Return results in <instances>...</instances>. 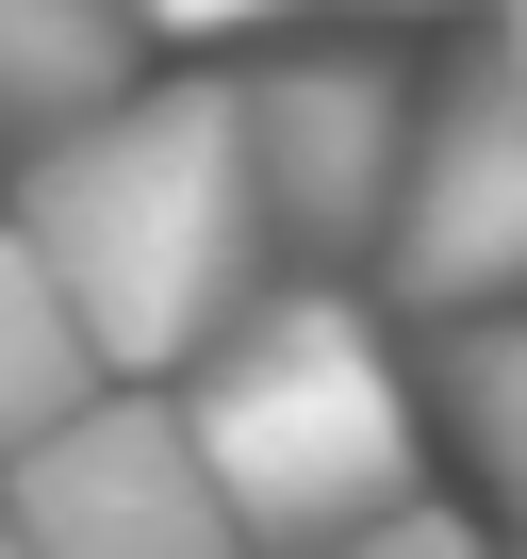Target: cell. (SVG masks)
Instances as JSON below:
<instances>
[{
	"instance_id": "obj_1",
	"label": "cell",
	"mask_w": 527,
	"mask_h": 559,
	"mask_svg": "<svg viewBox=\"0 0 527 559\" xmlns=\"http://www.w3.org/2000/svg\"><path fill=\"white\" fill-rule=\"evenodd\" d=\"M0 230L50 263V297L83 313L99 379H149V395L198 379V346L264 297V263H281V247H264V198H247L231 83H149L99 132L34 148Z\"/></svg>"
},
{
	"instance_id": "obj_2",
	"label": "cell",
	"mask_w": 527,
	"mask_h": 559,
	"mask_svg": "<svg viewBox=\"0 0 527 559\" xmlns=\"http://www.w3.org/2000/svg\"><path fill=\"white\" fill-rule=\"evenodd\" d=\"M165 395H181L198 477L247 559H330L347 526L412 510V379L347 280H264Z\"/></svg>"
},
{
	"instance_id": "obj_3",
	"label": "cell",
	"mask_w": 527,
	"mask_h": 559,
	"mask_svg": "<svg viewBox=\"0 0 527 559\" xmlns=\"http://www.w3.org/2000/svg\"><path fill=\"white\" fill-rule=\"evenodd\" d=\"M247 116V198H264V247L281 263H379L396 247V181H412V132H429V83H396L379 50H281L231 83Z\"/></svg>"
},
{
	"instance_id": "obj_4",
	"label": "cell",
	"mask_w": 527,
	"mask_h": 559,
	"mask_svg": "<svg viewBox=\"0 0 527 559\" xmlns=\"http://www.w3.org/2000/svg\"><path fill=\"white\" fill-rule=\"evenodd\" d=\"M0 526H17L34 559H247L231 510H214V477H198L181 395H149V379L83 395L17 477H0Z\"/></svg>"
},
{
	"instance_id": "obj_5",
	"label": "cell",
	"mask_w": 527,
	"mask_h": 559,
	"mask_svg": "<svg viewBox=\"0 0 527 559\" xmlns=\"http://www.w3.org/2000/svg\"><path fill=\"white\" fill-rule=\"evenodd\" d=\"M396 297L478 330V313H527V83L478 50L461 83H429V132H412V181H396Z\"/></svg>"
},
{
	"instance_id": "obj_6",
	"label": "cell",
	"mask_w": 527,
	"mask_h": 559,
	"mask_svg": "<svg viewBox=\"0 0 527 559\" xmlns=\"http://www.w3.org/2000/svg\"><path fill=\"white\" fill-rule=\"evenodd\" d=\"M132 50H149L132 0H0V132H17V148L99 132L116 99H149Z\"/></svg>"
},
{
	"instance_id": "obj_7",
	"label": "cell",
	"mask_w": 527,
	"mask_h": 559,
	"mask_svg": "<svg viewBox=\"0 0 527 559\" xmlns=\"http://www.w3.org/2000/svg\"><path fill=\"white\" fill-rule=\"evenodd\" d=\"M83 395H116V379H99V346H83V313L50 297V263L0 230V477H17Z\"/></svg>"
},
{
	"instance_id": "obj_8",
	"label": "cell",
	"mask_w": 527,
	"mask_h": 559,
	"mask_svg": "<svg viewBox=\"0 0 527 559\" xmlns=\"http://www.w3.org/2000/svg\"><path fill=\"white\" fill-rule=\"evenodd\" d=\"M445 444H461V461H478V493L527 526V313L445 330Z\"/></svg>"
},
{
	"instance_id": "obj_9",
	"label": "cell",
	"mask_w": 527,
	"mask_h": 559,
	"mask_svg": "<svg viewBox=\"0 0 527 559\" xmlns=\"http://www.w3.org/2000/svg\"><path fill=\"white\" fill-rule=\"evenodd\" d=\"M330 559H494V526H478V510H429V493H412V510H379V526H347Z\"/></svg>"
},
{
	"instance_id": "obj_10",
	"label": "cell",
	"mask_w": 527,
	"mask_h": 559,
	"mask_svg": "<svg viewBox=\"0 0 527 559\" xmlns=\"http://www.w3.org/2000/svg\"><path fill=\"white\" fill-rule=\"evenodd\" d=\"M132 17H149V34H198V50H214V34H297V17H330V0H132Z\"/></svg>"
},
{
	"instance_id": "obj_11",
	"label": "cell",
	"mask_w": 527,
	"mask_h": 559,
	"mask_svg": "<svg viewBox=\"0 0 527 559\" xmlns=\"http://www.w3.org/2000/svg\"><path fill=\"white\" fill-rule=\"evenodd\" d=\"M494 17H511V34H494V67H511V83H527V0H494Z\"/></svg>"
},
{
	"instance_id": "obj_12",
	"label": "cell",
	"mask_w": 527,
	"mask_h": 559,
	"mask_svg": "<svg viewBox=\"0 0 527 559\" xmlns=\"http://www.w3.org/2000/svg\"><path fill=\"white\" fill-rule=\"evenodd\" d=\"M363 17H445V0H363Z\"/></svg>"
},
{
	"instance_id": "obj_13",
	"label": "cell",
	"mask_w": 527,
	"mask_h": 559,
	"mask_svg": "<svg viewBox=\"0 0 527 559\" xmlns=\"http://www.w3.org/2000/svg\"><path fill=\"white\" fill-rule=\"evenodd\" d=\"M0 559H34V543H17V526H0Z\"/></svg>"
}]
</instances>
